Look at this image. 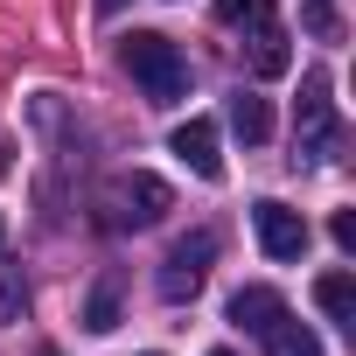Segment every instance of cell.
Returning <instances> with one entry per match:
<instances>
[{"mask_svg":"<svg viewBox=\"0 0 356 356\" xmlns=\"http://www.w3.org/2000/svg\"><path fill=\"white\" fill-rule=\"evenodd\" d=\"M119 63L133 70V84H140L154 105H175V98L189 91V63H182V49H175L168 35H154V29H133L126 49H119Z\"/></svg>","mask_w":356,"mask_h":356,"instance_id":"1","label":"cell"},{"mask_svg":"<svg viewBox=\"0 0 356 356\" xmlns=\"http://www.w3.org/2000/svg\"><path fill=\"white\" fill-rule=\"evenodd\" d=\"M98 210H105V231H147V224H161L175 210V189L161 175H119L98 196Z\"/></svg>","mask_w":356,"mask_h":356,"instance_id":"2","label":"cell"},{"mask_svg":"<svg viewBox=\"0 0 356 356\" xmlns=\"http://www.w3.org/2000/svg\"><path fill=\"white\" fill-rule=\"evenodd\" d=\"M342 133H335V98H328V70L300 77V112H293V161H335Z\"/></svg>","mask_w":356,"mask_h":356,"instance_id":"3","label":"cell"},{"mask_svg":"<svg viewBox=\"0 0 356 356\" xmlns=\"http://www.w3.org/2000/svg\"><path fill=\"white\" fill-rule=\"evenodd\" d=\"M210 259H217V231H189V238H175V252H168L161 273H154L161 300H196V286L210 280Z\"/></svg>","mask_w":356,"mask_h":356,"instance_id":"4","label":"cell"},{"mask_svg":"<svg viewBox=\"0 0 356 356\" xmlns=\"http://www.w3.org/2000/svg\"><path fill=\"white\" fill-rule=\"evenodd\" d=\"M252 231H259V252H266V259H280V266L307 252V217H300V210H286L280 196L252 203Z\"/></svg>","mask_w":356,"mask_h":356,"instance_id":"5","label":"cell"},{"mask_svg":"<svg viewBox=\"0 0 356 356\" xmlns=\"http://www.w3.org/2000/svg\"><path fill=\"white\" fill-rule=\"evenodd\" d=\"M168 147L189 161V175H203V182H224V154H217V126H210V119L175 126V140H168Z\"/></svg>","mask_w":356,"mask_h":356,"instance_id":"6","label":"cell"},{"mask_svg":"<svg viewBox=\"0 0 356 356\" xmlns=\"http://www.w3.org/2000/svg\"><path fill=\"white\" fill-rule=\"evenodd\" d=\"M245 63H252V77H286V70H293V49H286V29L259 22V29H252V42H245Z\"/></svg>","mask_w":356,"mask_h":356,"instance_id":"7","label":"cell"},{"mask_svg":"<svg viewBox=\"0 0 356 356\" xmlns=\"http://www.w3.org/2000/svg\"><path fill=\"white\" fill-rule=\"evenodd\" d=\"M259 335H266V356H321V335L307 321H293V314H273Z\"/></svg>","mask_w":356,"mask_h":356,"instance_id":"8","label":"cell"},{"mask_svg":"<svg viewBox=\"0 0 356 356\" xmlns=\"http://www.w3.org/2000/svg\"><path fill=\"white\" fill-rule=\"evenodd\" d=\"M314 307H321L335 328H356V280H349V273H321V280H314Z\"/></svg>","mask_w":356,"mask_h":356,"instance_id":"9","label":"cell"},{"mask_svg":"<svg viewBox=\"0 0 356 356\" xmlns=\"http://www.w3.org/2000/svg\"><path fill=\"white\" fill-rule=\"evenodd\" d=\"M273 314H286V300H280L273 286H238V293H231V321H238V328H252V335H259Z\"/></svg>","mask_w":356,"mask_h":356,"instance_id":"10","label":"cell"},{"mask_svg":"<svg viewBox=\"0 0 356 356\" xmlns=\"http://www.w3.org/2000/svg\"><path fill=\"white\" fill-rule=\"evenodd\" d=\"M231 133H238L245 147H259V140L273 133V112H266L259 91H238V98H231Z\"/></svg>","mask_w":356,"mask_h":356,"instance_id":"11","label":"cell"},{"mask_svg":"<svg viewBox=\"0 0 356 356\" xmlns=\"http://www.w3.org/2000/svg\"><path fill=\"white\" fill-rule=\"evenodd\" d=\"M84 328H91V335H112V328H119V280H98V286H91Z\"/></svg>","mask_w":356,"mask_h":356,"instance_id":"12","label":"cell"},{"mask_svg":"<svg viewBox=\"0 0 356 356\" xmlns=\"http://www.w3.org/2000/svg\"><path fill=\"white\" fill-rule=\"evenodd\" d=\"M217 22H231V29H259V22H273V0H217Z\"/></svg>","mask_w":356,"mask_h":356,"instance_id":"13","label":"cell"},{"mask_svg":"<svg viewBox=\"0 0 356 356\" xmlns=\"http://www.w3.org/2000/svg\"><path fill=\"white\" fill-rule=\"evenodd\" d=\"M300 22H307V35H321V42H342V15L328 8V0H307V8H300Z\"/></svg>","mask_w":356,"mask_h":356,"instance_id":"14","label":"cell"},{"mask_svg":"<svg viewBox=\"0 0 356 356\" xmlns=\"http://www.w3.org/2000/svg\"><path fill=\"white\" fill-rule=\"evenodd\" d=\"M22 307H29V293H22V280L0 266V321H22Z\"/></svg>","mask_w":356,"mask_h":356,"instance_id":"15","label":"cell"},{"mask_svg":"<svg viewBox=\"0 0 356 356\" xmlns=\"http://www.w3.org/2000/svg\"><path fill=\"white\" fill-rule=\"evenodd\" d=\"M328 231H335V245H342V252H356V210H335V224H328Z\"/></svg>","mask_w":356,"mask_h":356,"instance_id":"16","label":"cell"},{"mask_svg":"<svg viewBox=\"0 0 356 356\" xmlns=\"http://www.w3.org/2000/svg\"><path fill=\"white\" fill-rule=\"evenodd\" d=\"M0 245H8V224H0Z\"/></svg>","mask_w":356,"mask_h":356,"instance_id":"17","label":"cell"},{"mask_svg":"<svg viewBox=\"0 0 356 356\" xmlns=\"http://www.w3.org/2000/svg\"><path fill=\"white\" fill-rule=\"evenodd\" d=\"M210 356H231V349H210Z\"/></svg>","mask_w":356,"mask_h":356,"instance_id":"18","label":"cell"},{"mask_svg":"<svg viewBox=\"0 0 356 356\" xmlns=\"http://www.w3.org/2000/svg\"><path fill=\"white\" fill-rule=\"evenodd\" d=\"M42 356H56V349H42Z\"/></svg>","mask_w":356,"mask_h":356,"instance_id":"19","label":"cell"}]
</instances>
